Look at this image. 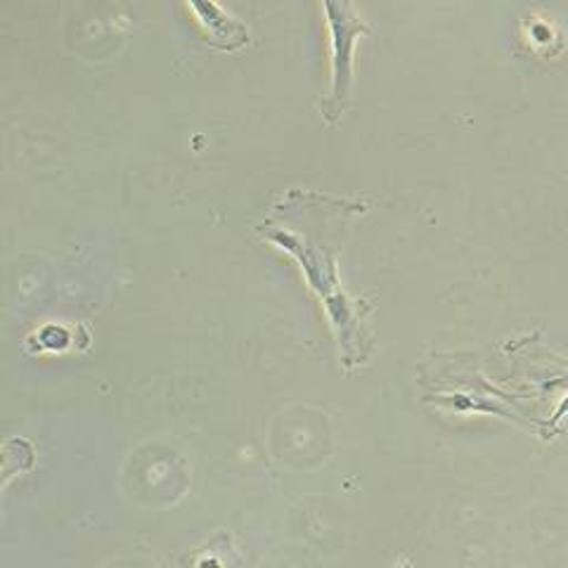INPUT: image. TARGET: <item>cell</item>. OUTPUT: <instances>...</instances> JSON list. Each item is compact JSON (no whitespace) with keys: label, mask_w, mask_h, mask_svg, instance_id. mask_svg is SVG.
<instances>
[{"label":"cell","mask_w":568,"mask_h":568,"mask_svg":"<svg viewBox=\"0 0 568 568\" xmlns=\"http://www.w3.org/2000/svg\"><path fill=\"white\" fill-rule=\"evenodd\" d=\"M329 29V93L323 102L327 123H339L353 95V48L375 29L355 14L353 0H323Z\"/></svg>","instance_id":"6da1fadb"},{"label":"cell","mask_w":568,"mask_h":568,"mask_svg":"<svg viewBox=\"0 0 568 568\" xmlns=\"http://www.w3.org/2000/svg\"><path fill=\"white\" fill-rule=\"evenodd\" d=\"M194 14V22L200 24L204 41L219 52H240L252 41L246 24L227 14L216 0H185Z\"/></svg>","instance_id":"7a4b0ae2"}]
</instances>
